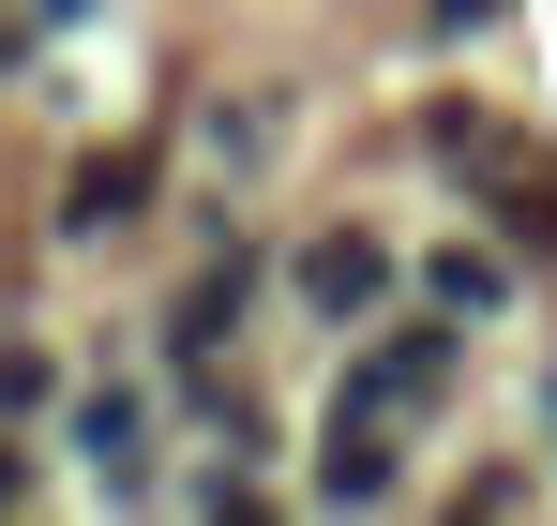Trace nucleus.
Segmentation results:
<instances>
[{
	"label": "nucleus",
	"mask_w": 557,
	"mask_h": 526,
	"mask_svg": "<svg viewBox=\"0 0 557 526\" xmlns=\"http://www.w3.org/2000/svg\"><path fill=\"white\" fill-rule=\"evenodd\" d=\"M136 196H151V151H91L76 196H61V226H136Z\"/></svg>",
	"instance_id": "obj_3"
},
{
	"label": "nucleus",
	"mask_w": 557,
	"mask_h": 526,
	"mask_svg": "<svg viewBox=\"0 0 557 526\" xmlns=\"http://www.w3.org/2000/svg\"><path fill=\"white\" fill-rule=\"evenodd\" d=\"M437 15H482V0H437Z\"/></svg>",
	"instance_id": "obj_6"
},
{
	"label": "nucleus",
	"mask_w": 557,
	"mask_h": 526,
	"mask_svg": "<svg viewBox=\"0 0 557 526\" xmlns=\"http://www.w3.org/2000/svg\"><path fill=\"white\" fill-rule=\"evenodd\" d=\"M437 376H453V331H407V347L362 361V391H347V406H362V422H392V406H422Z\"/></svg>",
	"instance_id": "obj_1"
},
{
	"label": "nucleus",
	"mask_w": 557,
	"mask_h": 526,
	"mask_svg": "<svg viewBox=\"0 0 557 526\" xmlns=\"http://www.w3.org/2000/svg\"><path fill=\"white\" fill-rule=\"evenodd\" d=\"M376 286H392V256H376L362 226H332V241H317V256H301V301H332V316H362Z\"/></svg>",
	"instance_id": "obj_2"
},
{
	"label": "nucleus",
	"mask_w": 557,
	"mask_h": 526,
	"mask_svg": "<svg viewBox=\"0 0 557 526\" xmlns=\"http://www.w3.org/2000/svg\"><path fill=\"white\" fill-rule=\"evenodd\" d=\"M317 481H332V497H392V451H376V422H362V406L332 422V466H317Z\"/></svg>",
	"instance_id": "obj_4"
},
{
	"label": "nucleus",
	"mask_w": 557,
	"mask_h": 526,
	"mask_svg": "<svg viewBox=\"0 0 557 526\" xmlns=\"http://www.w3.org/2000/svg\"><path fill=\"white\" fill-rule=\"evenodd\" d=\"M15 481H30V466H15V451H0V512H15Z\"/></svg>",
	"instance_id": "obj_5"
}]
</instances>
